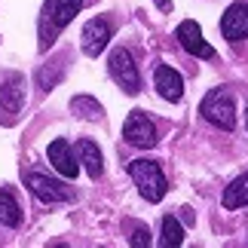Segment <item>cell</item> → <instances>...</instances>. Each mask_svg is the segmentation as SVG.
I'll return each mask as SVG.
<instances>
[{"mask_svg": "<svg viewBox=\"0 0 248 248\" xmlns=\"http://www.w3.org/2000/svg\"><path fill=\"white\" fill-rule=\"evenodd\" d=\"M71 110L77 113V117H83V120H92V123H98L101 120V104L95 101V98H89V95H77V98L71 101Z\"/></svg>", "mask_w": 248, "mask_h": 248, "instance_id": "e0dca14e", "label": "cell"}, {"mask_svg": "<svg viewBox=\"0 0 248 248\" xmlns=\"http://www.w3.org/2000/svg\"><path fill=\"white\" fill-rule=\"evenodd\" d=\"M108 68H110V77L117 80V86L123 92H129V95H135L141 89V77H138V64L132 62V55L129 49H113L110 52V62H108Z\"/></svg>", "mask_w": 248, "mask_h": 248, "instance_id": "5b68a950", "label": "cell"}, {"mask_svg": "<svg viewBox=\"0 0 248 248\" xmlns=\"http://www.w3.org/2000/svg\"><path fill=\"white\" fill-rule=\"evenodd\" d=\"M22 104H25V77L22 74H6L0 80V123L13 126L18 120Z\"/></svg>", "mask_w": 248, "mask_h": 248, "instance_id": "277c9868", "label": "cell"}, {"mask_svg": "<svg viewBox=\"0 0 248 248\" xmlns=\"http://www.w3.org/2000/svg\"><path fill=\"white\" fill-rule=\"evenodd\" d=\"M154 3H156L159 9H166V13H169V9H171V0H154Z\"/></svg>", "mask_w": 248, "mask_h": 248, "instance_id": "d6986e66", "label": "cell"}, {"mask_svg": "<svg viewBox=\"0 0 248 248\" xmlns=\"http://www.w3.org/2000/svg\"><path fill=\"white\" fill-rule=\"evenodd\" d=\"M221 202H224V208H242V205H248V171H242L230 187H224Z\"/></svg>", "mask_w": 248, "mask_h": 248, "instance_id": "5bb4252c", "label": "cell"}, {"mask_svg": "<svg viewBox=\"0 0 248 248\" xmlns=\"http://www.w3.org/2000/svg\"><path fill=\"white\" fill-rule=\"evenodd\" d=\"M25 184L37 199H43V202H68V199H74V193L62 184V181L43 175V171H28Z\"/></svg>", "mask_w": 248, "mask_h": 248, "instance_id": "8992f818", "label": "cell"}, {"mask_svg": "<svg viewBox=\"0 0 248 248\" xmlns=\"http://www.w3.org/2000/svg\"><path fill=\"white\" fill-rule=\"evenodd\" d=\"M110 40V25L104 22V18H89L83 28V52L95 59V55L104 52V46Z\"/></svg>", "mask_w": 248, "mask_h": 248, "instance_id": "8fae6325", "label": "cell"}, {"mask_svg": "<svg viewBox=\"0 0 248 248\" xmlns=\"http://www.w3.org/2000/svg\"><path fill=\"white\" fill-rule=\"evenodd\" d=\"M83 0H46V9H43V49L52 43V34H59L64 25L74 22V16L80 13Z\"/></svg>", "mask_w": 248, "mask_h": 248, "instance_id": "3957f363", "label": "cell"}, {"mask_svg": "<svg viewBox=\"0 0 248 248\" xmlns=\"http://www.w3.org/2000/svg\"><path fill=\"white\" fill-rule=\"evenodd\" d=\"M221 31L230 43L248 37V3L245 0H236L233 6H227V13L221 16Z\"/></svg>", "mask_w": 248, "mask_h": 248, "instance_id": "ba28073f", "label": "cell"}, {"mask_svg": "<svg viewBox=\"0 0 248 248\" xmlns=\"http://www.w3.org/2000/svg\"><path fill=\"white\" fill-rule=\"evenodd\" d=\"M129 175L135 181L138 193L147 199V202H159L166 196V175H163V166L156 159H135L129 163Z\"/></svg>", "mask_w": 248, "mask_h": 248, "instance_id": "6da1fadb", "label": "cell"}, {"mask_svg": "<svg viewBox=\"0 0 248 248\" xmlns=\"http://www.w3.org/2000/svg\"><path fill=\"white\" fill-rule=\"evenodd\" d=\"M22 224V208H18L16 196L0 190V227H18Z\"/></svg>", "mask_w": 248, "mask_h": 248, "instance_id": "9a60e30c", "label": "cell"}, {"mask_svg": "<svg viewBox=\"0 0 248 248\" xmlns=\"http://www.w3.org/2000/svg\"><path fill=\"white\" fill-rule=\"evenodd\" d=\"M181 242H184V227H181L175 217H163V224H159V245L166 248H178Z\"/></svg>", "mask_w": 248, "mask_h": 248, "instance_id": "2e32d148", "label": "cell"}, {"mask_svg": "<svg viewBox=\"0 0 248 248\" xmlns=\"http://www.w3.org/2000/svg\"><path fill=\"white\" fill-rule=\"evenodd\" d=\"M245 126H248V110H245Z\"/></svg>", "mask_w": 248, "mask_h": 248, "instance_id": "ffe728a7", "label": "cell"}, {"mask_svg": "<svg viewBox=\"0 0 248 248\" xmlns=\"http://www.w3.org/2000/svg\"><path fill=\"white\" fill-rule=\"evenodd\" d=\"M123 138L129 141V144H135V147H154L156 144V126L150 123L147 113H141V110H132L126 123H123Z\"/></svg>", "mask_w": 248, "mask_h": 248, "instance_id": "52a82bcc", "label": "cell"}, {"mask_svg": "<svg viewBox=\"0 0 248 248\" xmlns=\"http://www.w3.org/2000/svg\"><path fill=\"white\" fill-rule=\"evenodd\" d=\"M132 245H138V248H147L150 245V233H147V227L144 224H138V227H132Z\"/></svg>", "mask_w": 248, "mask_h": 248, "instance_id": "ac0fdd59", "label": "cell"}, {"mask_svg": "<svg viewBox=\"0 0 248 248\" xmlns=\"http://www.w3.org/2000/svg\"><path fill=\"white\" fill-rule=\"evenodd\" d=\"M154 83H156V92L163 95L166 101H181V95H184V80H181V74L175 68H169V64H159L156 68Z\"/></svg>", "mask_w": 248, "mask_h": 248, "instance_id": "7c38bea8", "label": "cell"}, {"mask_svg": "<svg viewBox=\"0 0 248 248\" xmlns=\"http://www.w3.org/2000/svg\"><path fill=\"white\" fill-rule=\"evenodd\" d=\"M77 163H83V169L89 171V178H101L104 159H101V150H98V144H95V141L83 138L80 144H77Z\"/></svg>", "mask_w": 248, "mask_h": 248, "instance_id": "4fadbf2b", "label": "cell"}, {"mask_svg": "<svg viewBox=\"0 0 248 248\" xmlns=\"http://www.w3.org/2000/svg\"><path fill=\"white\" fill-rule=\"evenodd\" d=\"M199 110H202V117L217 129H233L236 126V98H233V92L227 89V86L208 92L202 98V108Z\"/></svg>", "mask_w": 248, "mask_h": 248, "instance_id": "7a4b0ae2", "label": "cell"}, {"mask_svg": "<svg viewBox=\"0 0 248 248\" xmlns=\"http://www.w3.org/2000/svg\"><path fill=\"white\" fill-rule=\"evenodd\" d=\"M178 43L184 46L190 55H196V59H205V62H212V59H215V49L202 40V31H199V25H196V22H190V18L178 25Z\"/></svg>", "mask_w": 248, "mask_h": 248, "instance_id": "9c48e42d", "label": "cell"}, {"mask_svg": "<svg viewBox=\"0 0 248 248\" xmlns=\"http://www.w3.org/2000/svg\"><path fill=\"white\" fill-rule=\"evenodd\" d=\"M46 156H49V163L55 166V171L64 178H77L80 175V166H77V156H74L71 144L64 138H55L49 147H46Z\"/></svg>", "mask_w": 248, "mask_h": 248, "instance_id": "30bf717a", "label": "cell"}]
</instances>
